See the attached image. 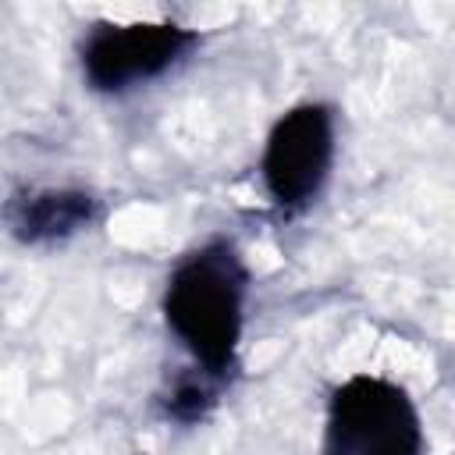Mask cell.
Instances as JSON below:
<instances>
[{"label": "cell", "instance_id": "6da1fadb", "mask_svg": "<svg viewBox=\"0 0 455 455\" xmlns=\"http://www.w3.org/2000/svg\"><path fill=\"white\" fill-rule=\"evenodd\" d=\"M245 270L228 242H213L188 256L167 281L164 313L206 373H224L242 334Z\"/></svg>", "mask_w": 455, "mask_h": 455}, {"label": "cell", "instance_id": "7a4b0ae2", "mask_svg": "<svg viewBox=\"0 0 455 455\" xmlns=\"http://www.w3.org/2000/svg\"><path fill=\"white\" fill-rule=\"evenodd\" d=\"M423 430L409 395L380 377L345 380L327 412L323 455H419Z\"/></svg>", "mask_w": 455, "mask_h": 455}, {"label": "cell", "instance_id": "3957f363", "mask_svg": "<svg viewBox=\"0 0 455 455\" xmlns=\"http://www.w3.org/2000/svg\"><path fill=\"white\" fill-rule=\"evenodd\" d=\"M331 156H334L331 110L320 103L288 110L274 124L263 153V181L270 199L284 210L306 206L320 192Z\"/></svg>", "mask_w": 455, "mask_h": 455}, {"label": "cell", "instance_id": "277c9868", "mask_svg": "<svg viewBox=\"0 0 455 455\" xmlns=\"http://www.w3.org/2000/svg\"><path fill=\"white\" fill-rule=\"evenodd\" d=\"M196 36L171 21H135V25H100L82 46L85 78L103 92H121L167 71Z\"/></svg>", "mask_w": 455, "mask_h": 455}, {"label": "cell", "instance_id": "5b68a950", "mask_svg": "<svg viewBox=\"0 0 455 455\" xmlns=\"http://www.w3.org/2000/svg\"><path fill=\"white\" fill-rule=\"evenodd\" d=\"M92 220V199L85 192H39L18 203L14 231L25 242L64 238Z\"/></svg>", "mask_w": 455, "mask_h": 455}, {"label": "cell", "instance_id": "8992f818", "mask_svg": "<svg viewBox=\"0 0 455 455\" xmlns=\"http://www.w3.org/2000/svg\"><path fill=\"white\" fill-rule=\"evenodd\" d=\"M210 402H213V391H210V387H203L199 380H181L178 391L171 395L167 409H171L178 419H199Z\"/></svg>", "mask_w": 455, "mask_h": 455}]
</instances>
